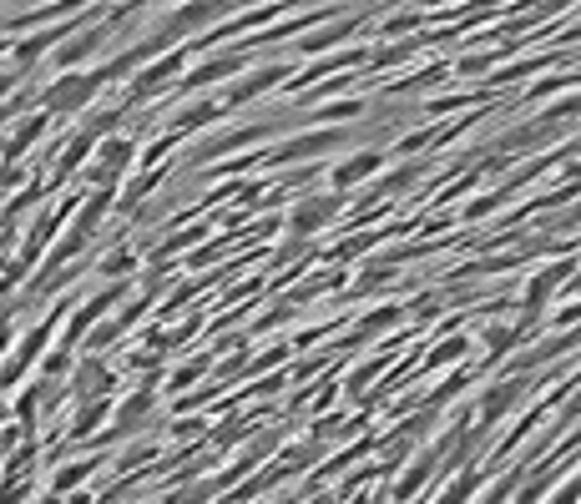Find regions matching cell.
Wrapping results in <instances>:
<instances>
[{
  "label": "cell",
  "mask_w": 581,
  "mask_h": 504,
  "mask_svg": "<svg viewBox=\"0 0 581 504\" xmlns=\"http://www.w3.org/2000/svg\"><path fill=\"white\" fill-rule=\"evenodd\" d=\"M66 308H71V302H56V308H51V318H41V323L31 328L26 338L15 343V353H11V358L0 364V399H5V393H11L15 383H21V378H26V368H36V364H41V353H46V343H51L56 323L66 318Z\"/></svg>",
  "instance_id": "6da1fadb"
},
{
  "label": "cell",
  "mask_w": 581,
  "mask_h": 504,
  "mask_svg": "<svg viewBox=\"0 0 581 504\" xmlns=\"http://www.w3.org/2000/svg\"><path fill=\"white\" fill-rule=\"evenodd\" d=\"M96 86H102V76L91 71V76H77V71H66L56 86L41 91V106H46V116H61V112H81L91 96H96Z\"/></svg>",
  "instance_id": "7a4b0ae2"
},
{
  "label": "cell",
  "mask_w": 581,
  "mask_h": 504,
  "mask_svg": "<svg viewBox=\"0 0 581 504\" xmlns=\"http://www.w3.org/2000/svg\"><path fill=\"white\" fill-rule=\"evenodd\" d=\"M127 292H132L127 283H112V288H102V292H96V298H86V302H81L77 313H71V323H66V338H61V348H71V343H81V338H86V333H91V323H102V318L112 313L116 302L127 298Z\"/></svg>",
  "instance_id": "3957f363"
},
{
  "label": "cell",
  "mask_w": 581,
  "mask_h": 504,
  "mask_svg": "<svg viewBox=\"0 0 581 504\" xmlns=\"http://www.w3.org/2000/svg\"><path fill=\"white\" fill-rule=\"evenodd\" d=\"M112 389H116V374L102 358H86V364L71 368V393L77 399H112Z\"/></svg>",
  "instance_id": "277c9868"
},
{
  "label": "cell",
  "mask_w": 581,
  "mask_h": 504,
  "mask_svg": "<svg viewBox=\"0 0 581 504\" xmlns=\"http://www.w3.org/2000/svg\"><path fill=\"white\" fill-rule=\"evenodd\" d=\"M334 141H344V131L323 126V131H313V137H298V141H288V147L268 151V162H273V166H288V162H304V157H323Z\"/></svg>",
  "instance_id": "5b68a950"
},
{
  "label": "cell",
  "mask_w": 581,
  "mask_h": 504,
  "mask_svg": "<svg viewBox=\"0 0 581 504\" xmlns=\"http://www.w3.org/2000/svg\"><path fill=\"white\" fill-rule=\"evenodd\" d=\"M132 151H137V147H132L127 137H112L102 151H96V166H91L86 176L96 182V187H112V182H116V172H122V166L132 162Z\"/></svg>",
  "instance_id": "8992f818"
},
{
  "label": "cell",
  "mask_w": 581,
  "mask_h": 504,
  "mask_svg": "<svg viewBox=\"0 0 581 504\" xmlns=\"http://www.w3.org/2000/svg\"><path fill=\"white\" fill-rule=\"evenodd\" d=\"M571 273H576V263H556V267H546V273L531 277V288H526V323H536V318H541L551 288H556V283H567Z\"/></svg>",
  "instance_id": "52a82bcc"
},
{
  "label": "cell",
  "mask_w": 581,
  "mask_h": 504,
  "mask_svg": "<svg viewBox=\"0 0 581 504\" xmlns=\"http://www.w3.org/2000/svg\"><path fill=\"white\" fill-rule=\"evenodd\" d=\"M334 212H339V197H304L294 207V217H288V227H294V238H309L313 227H323Z\"/></svg>",
  "instance_id": "ba28073f"
},
{
  "label": "cell",
  "mask_w": 581,
  "mask_h": 504,
  "mask_svg": "<svg viewBox=\"0 0 581 504\" xmlns=\"http://www.w3.org/2000/svg\"><path fill=\"white\" fill-rule=\"evenodd\" d=\"M521 393H526V383H521V378H501V383H495V389L486 393V399H480V409H476V414H480V424L491 428L495 418H501L505 409H511V403L521 399Z\"/></svg>",
  "instance_id": "9c48e42d"
},
{
  "label": "cell",
  "mask_w": 581,
  "mask_h": 504,
  "mask_svg": "<svg viewBox=\"0 0 581 504\" xmlns=\"http://www.w3.org/2000/svg\"><path fill=\"white\" fill-rule=\"evenodd\" d=\"M182 71V56H168V61H157L152 71H142L137 81H132V101H142V96H157V91L168 86L172 76Z\"/></svg>",
  "instance_id": "30bf717a"
},
{
  "label": "cell",
  "mask_w": 581,
  "mask_h": 504,
  "mask_svg": "<svg viewBox=\"0 0 581 504\" xmlns=\"http://www.w3.org/2000/svg\"><path fill=\"white\" fill-rule=\"evenodd\" d=\"M106 207H112V187H102L96 192V197H86L77 207V227H71V232H77V238H96V227H102V217H106Z\"/></svg>",
  "instance_id": "8fae6325"
},
{
  "label": "cell",
  "mask_w": 581,
  "mask_h": 504,
  "mask_svg": "<svg viewBox=\"0 0 581 504\" xmlns=\"http://www.w3.org/2000/svg\"><path fill=\"white\" fill-rule=\"evenodd\" d=\"M152 403H157L152 389L142 383V389H137L127 403H122V409H116V434H132V428H142V418L152 414ZM116 434H112V439H116Z\"/></svg>",
  "instance_id": "7c38bea8"
},
{
  "label": "cell",
  "mask_w": 581,
  "mask_h": 504,
  "mask_svg": "<svg viewBox=\"0 0 581 504\" xmlns=\"http://www.w3.org/2000/svg\"><path fill=\"white\" fill-rule=\"evenodd\" d=\"M41 131H46V112H41V116H31V122H21V126H15V137L5 141V147H0V157H5V162H21V157H26V151H31V141H36Z\"/></svg>",
  "instance_id": "4fadbf2b"
},
{
  "label": "cell",
  "mask_w": 581,
  "mask_h": 504,
  "mask_svg": "<svg viewBox=\"0 0 581 504\" xmlns=\"http://www.w3.org/2000/svg\"><path fill=\"white\" fill-rule=\"evenodd\" d=\"M112 414V399H81L77 418H71V439H91V428Z\"/></svg>",
  "instance_id": "5bb4252c"
},
{
  "label": "cell",
  "mask_w": 581,
  "mask_h": 504,
  "mask_svg": "<svg viewBox=\"0 0 581 504\" xmlns=\"http://www.w3.org/2000/svg\"><path fill=\"white\" fill-rule=\"evenodd\" d=\"M273 81H284V66H268V71H259V76H248V81H238V86L228 91V106H243V101H253L259 91H268Z\"/></svg>",
  "instance_id": "9a60e30c"
},
{
  "label": "cell",
  "mask_w": 581,
  "mask_h": 504,
  "mask_svg": "<svg viewBox=\"0 0 581 504\" xmlns=\"http://www.w3.org/2000/svg\"><path fill=\"white\" fill-rule=\"evenodd\" d=\"M369 172H379V151H359V157H349V162L334 172V182H339V187H354V182H364Z\"/></svg>",
  "instance_id": "2e32d148"
},
{
  "label": "cell",
  "mask_w": 581,
  "mask_h": 504,
  "mask_svg": "<svg viewBox=\"0 0 581 504\" xmlns=\"http://www.w3.org/2000/svg\"><path fill=\"white\" fill-rule=\"evenodd\" d=\"M91 147H96V137H86V131H81V137H71V147H66V151H61V162H56V176L66 182V176H71L81 162H86V151H91Z\"/></svg>",
  "instance_id": "e0dca14e"
},
{
  "label": "cell",
  "mask_w": 581,
  "mask_h": 504,
  "mask_svg": "<svg viewBox=\"0 0 581 504\" xmlns=\"http://www.w3.org/2000/svg\"><path fill=\"white\" fill-rule=\"evenodd\" d=\"M102 46V31H86V36H77L71 46H61V56H56V66H77V61H86L91 50Z\"/></svg>",
  "instance_id": "ac0fdd59"
},
{
  "label": "cell",
  "mask_w": 581,
  "mask_h": 504,
  "mask_svg": "<svg viewBox=\"0 0 581 504\" xmlns=\"http://www.w3.org/2000/svg\"><path fill=\"white\" fill-rule=\"evenodd\" d=\"M238 66H243V61H238V56H222V61H207V66H197V71L187 76V86H207V81H218V76H232V71H238Z\"/></svg>",
  "instance_id": "d6986e66"
},
{
  "label": "cell",
  "mask_w": 581,
  "mask_h": 504,
  "mask_svg": "<svg viewBox=\"0 0 581 504\" xmlns=\"http://www.w3.org/2000/svg\"><path fill=\"white\" fill-rule=\"evenodd\" d=\"M96 267H102V277H116V283H122V277L137 267V252H132V248H116V252H106Z\"/></svg>",
  "instance_id": "ffe728a7"
},
{
  "label": "cell",
  "mask_w": 581,
  "mask_h": 504,
  "mask_svg": "<svg viewBox=\"0 0 581 504\" xmlns=\"http://www.w3.org/2000/svg\"><path fill=\"white\" fill-rule=\"evenodd\" d=\"M91 469H96V459H77V464H66L61 474L51 479V494H66V490H77L81 479L91 474Z\"/></svg>",
  "instance_id": "44dd1931"
},
{
  "label": "cell",
  "mask_w": 581,
  "mask_h": 504,
  "mask_svg": "<svg viewBox=\"0 0 581 504\" xmlns=\"http://www.w3.org/2000/svg\"><path fill=\"white\" fill-rule=\"evenodd\" d=\"M71 348H56V353H41V383H56L61 374H71Z\"/></svg>",
  "instance_id": "7402d4cb"
},
{
  "label": "cell",
  "mask_w": 581,
  "mask_h": 504,
  "mask_svg": "<svg viewBox=\"0 0 581 504\" xmlns=\"http://www.w3.org/2000/svg\"><path fill=\"white\" fill-rule=\"evenodd\" d=\"M218 112H222V106H213V101H207V106H187V112H177L172 131H197V126H207V122H213Z\"/></svg>",
  "instance_id": "603a6c76"
},
{
  "label": "cell",
  "mask_w": 581,
  "mask_h": 504,
  "mask_svg": "<svg viewBox=\"0 0 581 504\" xmlns=\"http://www.w3.org/2000/svg\"><path fill=\"white\" fill-rule=\"evenodd\" d=\"M486 343H491V358H501L505 348H516V343H521V333H516V328L495 323V328H486Z\"/></svg>",
  "instance_id": "cb8c5ba5"
},
{
  "label": "cell",
  "mask_w": 581,
  "mask_h": 504,
  "mask_svg": "<svg viewBox=\"0 0 581 504\" xmlns=\"http://www.w3.org/2000/svg\"><path fill=\"white\" fill-rule=\"evenodd\" d=\"M470 490H476V469H465V474L455 479V484H450L445 494H440L435 504H465V500H470Z\"/></svg>",
  "instance_id": "d4e9b609"
},
{
  "label": "cell",
  "mask_w": 581,
  "mask_h": 504,
  "mask_svg": "<svg viewBox=\"0 0 581 504\" xmlns=\"http://www.w3.org/2000/svg\"><path fill=\"white\" fill-rule=\"evenodd\" d=\"M389 323H400V308H375V313L359 323V338H369V333H379V328H389Z\"/></svg>",
  "instance_id": "484cf974"
},
{
  "label": "cell",
  "mask_w": 581,
  "mask_h": 504,
  "mask_svg": "<svg viewBox=\"0 0 581 504\" xmlns=\"http://www.w3.org/2000/svg\"><path fill=\"white\" fill-rule=\"evenodd\" d=\"M56 36H36V40H21V46H15V66H36V56L46 46H51Z\"/></svg>",
  "instance_id": "4316f807"
},
{
  "label": "cell",
  "mask_w": 581,
  "mask_h": 504,
  "mask_svg": "<svg viewBox=\"0 0 581 504\" xmlns=\"http://www.w3.org/2000/svg\"><path fill=\"white\" fill-rule=\"evenodd\" d=\"M420 172H425V166H420V162L400 166V172H395V176H385V182H379V192H404V187H410V182H414V176H420Z\"/></svg>",
  "instance_id": "83f0119b"
},
{
  "label": "cell",
  "mask_w": 581,
  "mask_h": 504,
  "mask_svg": "<svg viewBox=\"0 0 581 504\" xmlns=\"http://www.w3.org/2000/svg\"><path fill=\"white\" fill-rule=\"evenodd\" d=\"M465 348H470V343H465V338H450V343H445V348H435V353H430V368H440V364H455V358H460Z\"/></svg>",
  "instance_id": "f1b7e54d"
},
{
  "label": "cell",
  "mask_w": 581,
  "mask_h": 504,
  "mask_svg": "<svg viewBox=\"0 0 581 504\" xmlns=\"http://www.w3.org/2000/svg\"><path fill=\"white\" fill-rule=\"evenodd\" d=\"M203 368H207V358H193L187 368H177V374H172V389H187L193 378H203Z\"/></svg>",
  "instance_id": "f546056e"
},
{
  "label": "cell",
  "mask_w": 581,
  "mask_h": 504,
  "mask_svg": "<svg viewBox=\"0 0 581 504\" xmlns=\"http://www.w3.org/2000/svg\"><path fill=\"white\" fill-rule=\"evenodd\" d=\"M11 338H15V313H11V308H0V358H5Z\"/></svg>",
  "instance_id": "4dcf8cb0"
},
{
  "label": "cell",
  "mask_w": 581,
  "mask_h": 504,
  "mask_svg": "<svg viewBox=\"0 0 581 504\" xmlns=\"http://www.w3.org/2000/svg\"><path fill=\"white\" fill-rule=\"evenodd\" d=\"M36 504H61V494H41V500Z\"/></svg>",
  "instance_id": "1f68e13d"
},
{
  "label": "cell",
  "mask_w": 581,
  "mask_h": 504,
  "mask_svg": "<svg viewBox=\"0 0 581 504\" xmlns=\"http://www.w3.org/2000/svg\"><path fill=\"white\" fill-rule=\"evenodd\" d=\"M354 504H375V494H359V500H354Z\"/></svg>",
  "instance_id": "d6a6232c"
},
{
  "label": "cell",
  "mask_w": 581,
  "mask_h": 504,
  "mask_svg": "<svg viewBox=\"0 0 581 504\" xmlns=\"http://www.w3.org/2000/svg\"><path fill=\"white\" fill-rule=\"evenodd\" d=\"M309 504H329V500H323V494H319V500H309Z\"/></svg>",
  "instance_id": "836d02e7"
},
{
  "label": "cell",
  "mask_w": 581,
  "mask_h": 504,
  "mask_svg": "<svg viewBox=\"0 0 581 504\" xmlns=\"http://www.w3.org/2000/svg\"><path fill=\"white\" fill-rule=\"evenodd\" d=\"M5 86H11V81H5V76H0V91H5Z\"/></svg>",
  "instance_id": "e575fe53"
}]
</instances>
